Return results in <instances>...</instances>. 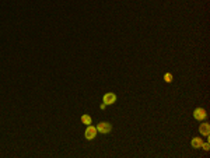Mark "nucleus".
I'll list each match as a JSON object with an SVG mask.
<instances>
[{
	"mask_svg": "<svg viewBox=\"0 0 210 158\" xmlns=\"http://www.w3.org/2000/svg\"><path fill=\"white\" fill-rule=\"evenodd\" d=\"M111 129H112V126L108 122H101L97 126V132H100V133H109Z\"/></svg>",
	"mask_w": 210,
	"mask_h": 158,
	"instance_id": "2",
	"label": "nucleus"
},
{
	"mask_svg": "<svg viewBox=\"0 0 210 158\" xmlns=\"http://www.w3.org/2000/svg\"><path fill=\"white\" fill-rule=\"evenodd\" d=\"M206 116H207V113L203 108H196V109L193 111V118H195L196 120H203Z\"/></svg>",
	"mask_w": 210,
	"mask_h": 158,
	"instance_id": "3",
	"label": "nucleus"
},
{
	"mask_svg": "<svg viewBox=\"0 0 210 158\" xmlns=\"http://www.w3.org/2000/svg\"><path fill=\"white\" fill-rule=\"evenodd\" d=\"M85 139L87 140H93L95 139V136H97V128H94V126L89 125V128L85 129Z\"/></svg>",
	"mask_w": 210,
	"mask_h": 158,
	"instance_id": "1",
	"label": "nucleus"
},
{
	"mask_svg": "<svg viewBox=\"0 0 210 158\" xmlns=\"http://www.w3.org/2000/svg\"><path fill=\"white\" fill-rule=\"evenodd\" d=\"M81 122L84 123V125H91V116L83 115V116H81Z\"/></svg>",
	"mask_w": 210,
	"mask_h": 158,
	"instance_id": "7",
	"label": "nucleus"
},
{
	"mask_svg": "<svg viewBox=\"0 0 210 158\" xmlns=\"http://www.w3.org/2000/svg\"><path fill=\"white\" fill-rule=\"evenodd\" d=\"M202 147H203V150H204V151H209V148H210L209 143H203V144H202Z\"/></svg>",
	"mask_w": 210,
	"mask_h": 158,
	"instance_id": "9",
	"label": "nucleus"
},
{
	"mask_svg": "<svg viewBox=\"0 0 210 158\" xmlns=\"http://www.w3.org/2000/svg\"><path fill=\"white\" fill-rule=\"evenodd\" d=\"M202 144H203L202 139H199V137H195V139H192V147H193V148H200Z\"/></svg>",
	"mask_w": 210,
	"mask_h": 158,
	"instance_id": "6",
	"label": "nucleus"
},
{
	"mask_svg": "<svg viewBox=\"0 0 210 158\" xmlns=\"http://www.w3.org/2000/svg\"><path fill=\"white\" fill-rule=\"evenodd\" d=\"M164 80H165L167 83H171V81H172V74H170V73L164 74Z\"/></svg>",
	"mask_w": 210,
	"mask_h": 158,
	"instance_id": "8",
	"label": "nucleus"
},
{
	"mask_svg": "<svg viewBox=\"0 0 210 158\" xmlns=\"http://www.w3.org/2000/svg\"><path fill=\"white\" fill-rule=\"evenodd\" d=\"M104 103L105 105H111V103H113L116 101V95L115 94H112V92H108V94H105L104 95Z\"/></svg>",
	"mask_w": 210,
	"mask_h": 158,
	"instance_id": "4",
	"label": "nucleus"
},
{
	"mask_svg": "<svg viewBox=\"0 0 210 158\" xmlns=\"http://www.w3.org/2000/svg\"><path fill=\"white\" fill-rule=\"evenodd\" d=\"M199 132H200L202 136H207V137H209V134H210V126H209V123H202V125L199 126Z\"/></svg>",
	"mask_w": 210,
	"mask_h": 158,
	"instance_id": "5",
	"label": "nucleus"
}]
</instances>
